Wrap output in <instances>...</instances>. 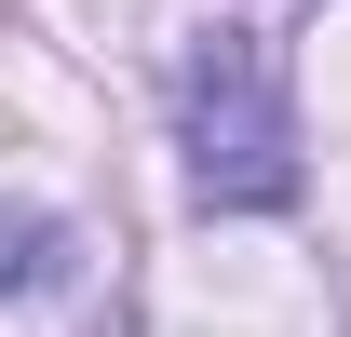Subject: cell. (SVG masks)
Instances as JSON below:
<instances>
[{"label": "cell", "instance_id": "obj_1", "mask_svg": "<svg viewBox=\"0 0 351 337\" xmlns=\"http://www.w3.org/2000/svg\"><path fill=\"white\" fill-rule=\"evenodd\" d=\"M176 149L203 216H284L298 203V95L270 27H203L176 54Z\"/></svg>", "mask_w": 351, "mask_h": 337}, {"label": "cell", "instance_id": "obj_2", "mask_svg": "<svg viewBox=\"0 0 351 337\" xmlns=\"http://www.w3.org/2000/svg\"><path fill=\"white\" fill-rule=\"evenodd\" d=\"M54 270H68V229L41 203H0V297H41Z\"/></svg>", "mask_w": 351, "mask_h": 337}]
</instances>
